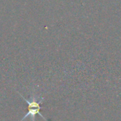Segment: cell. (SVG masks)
<instances>
[{
	"mask_svg": "<svg viewBox=\"0 0 121 121\" xmlns=\"http://www.w3.org/2000/svg\"><path fill=\"white\" fill-rule=\"evenodd\" d=\"M19 96L27 103L28 104V112L19 121H23L27 118H30V121H35V117L37 115H39L41 118H43L45 121H48V120L40 113V111L42 108L40 105L43 104L44 99L43 97H40L39 95H37L36 94L32 93L31 95L30 96L29 99H26L23 96H22L19 92H18Z\"/></svg>",
	"mask_w": 121,
	"mask_h": 121,
	"instance_id": "1",
	"label": "cell"
}]
</instances>
